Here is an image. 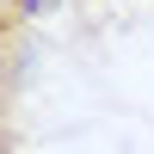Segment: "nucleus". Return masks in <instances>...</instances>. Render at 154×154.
<instances>
[{
    "label": "nucleus",
    "mask_w": 154,
    "mask_h": 154,
    "mask_svg": "<svg viewBox=\"0 0 154 154\" xmlns=\"http://www.w3.org/2000/svg\"><path fill=\"white\" fill-rule=\"evenodd\" d=\"M25 62H31V19L19 12V0H0V105L19 111Z\"/></svg>",
    "instance_id": "nucleus-1"
},
{
    "label": "nucleus",
    "mask_w": 154,
    "mask_h": 154,
    "mask_svg": "<svg viewBox=\"0 0 154 154\" xmlns=\"http://www.w3.org/2000/svg\"><path fill=\"white\" fill-rule=\"evenodd\" d=\"M0 154H19V111L0 105Z\"/></svg>",
    "instance_id": "nucleus-2"
},
{
    "label": "nucleus",
    "mask_w": 154,
    "mask_h": 154,
    "mask_svg": "<svg viewBox=\"0 0 154 154\" xmlns=\"http://www.w3.org/2000/svg\"><path fill=\"white\" fill-rule=\"evenodd\" d=\"M56 6H62V0H19V12H25V19H31V25H37V19H49V12H56Z\"/></svg>",
    "instance_id": "nucleus-3"
}]
</instances>
